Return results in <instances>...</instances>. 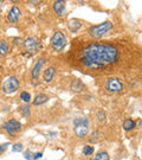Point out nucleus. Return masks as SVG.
Returning a JSON list of instances; mask_svg holds the SVG:
<instances>
[{
	"label": "nucleus",
	"mask_w": 142,
	"mask_h": 160,
	"mask_svg": "<svg viewBox=\"0 0 142 160\" xmlns=\"http://www.w3.org/2000/svg\"><path fill=\"white\" fill-rule=\"evenodd\" d=\"M123 50L111 42H95L80 45L70 50L71 63L83 72H114L122 62Z\"/></svg>",
	"instance_id": "nucleus-1"
},
{
	"label": "nucleus",
	"mask_w": 142,
	"mask_h": 160,
	"mask_svg": "<svg viewBox=\"0 0 142 160\" xmlns=\"http://www.w3.org/2000/svg\"><path fill=\"white\" fill-rule=\"evenodd\" d=\"M111 29H113V23L109 20H105L101 24L91 26L90 29L88 30V36L92 39H98V38H102L104 34L108 33Z\"/></svg>",
	"instance_id": "nucleus-2"
},
{
	"label": "nucleus",
	"mask_w": 142,
	"mask_h": 160,
	"mask_svg": "<svg viewBox=\"0 0 142 160\" xmlns=\"http://www.w3.org/2000/svg\"><path fill=\"white\" fill-rule=\"evenodd\" d=\"M68 39L62 31H56L51 37V49L55 52H61L66 46Z\"/></svg>",
	"instance_id": "nucleus-3"
},
{
	"label": "nucleus",
	"mask_w": 142,
	"mask_h": 160,
	"mask_svg": "<svg viewBox=\"0 0 142 160\" xmlns=\"http://www.w3.org/2000/svg\"><path fill=\"white\" fill-rule=\"evenodd\" d=\"M105 92L109 94H117L125 89L123 82L119 77H109L105 81Z\"/></svg>",
	"instance_id": "nucleus-4"
},
{
	"label": "nucleus",
	"mask_w": 142,
	"mask_h": 160,
	"mask_svg": "<svg viewBox=\"0 0 142 160\" xmlns=\"http://www.w3.org/2000/svg\"><path fill=\"white\" fill-rule=\"evenodd\" d=\"M19 86H20V83H19V80L16 76H8L2 82L1 90L5 94H13L19 89Z\"/></svg>",
	"instance_id": "nucleus-5"
},
{
	"label": "nucleus",
	"mask_w": 142,
	"mask_h": 160,
	"mask_svg": "<svg viewBox=\"0 0 142 160\" xmlns=\"http://www.w3.org/2000/svg\"><path fill=\"white\" fill-rule=\"evenodd\" d=\"M2 128L10 137H14L22 131V123L16 119H11V120H7L2 125Z\"/></svg>",
	"instance_id": "nucleus-6"
},
{
	"label": "nucleus",
	"mask_w": 142,
	"mask_h": 160,
	"mask_svg": "<svg viewBox=\"0 0 142 160\" xmlns=\"http://www.w3.org/2000/svg\"><path fill=\"white\" fill-rule=\"evenodd\" d=\"M40 48V43H39V39L37 38V37H28L26 39L24 40V50L27 52L28 56L30 55H33L36 52L39 50Z\"/></svg>",
	"instance_id": "nucleus-7"
},
{
	"label": "nucleus",
	"mask_w": 142,
	"mask_h": 160,
	"mask_svg": "<svg viewBox=\"0 0 142 160\" xmlns=\"http://www.w3.org/2000/svg\"><path fill=\"white\" fill-rule=\"evenodd\" d=\"M44 63H45V58L40 57L34 62L33 67L31 68V78H32L33 82H37V81L39 80V75L42 72V69H43Z\"/></svg>",
	"instance_id": "nucleus-8"
},
{
	"label": "nucleus",
	"mask_w": 142,
	"mask_h": 160,
	"mask_svg": "<svg viewBox=\"0 0 142 160\" xmlns=\"http://www.w3.org/2000/svg\"><path fill=\"white\" fill-rule=\"evenodd\" d=\"M74 133L78 139H84L89 134V125H75Z\"/></svg>",
	"instance_id": "nucleus-9"
},
{
	"label": "nucleus",
	"mask_w": 142,
	"mask_h": 160,
	"mask_svg": "<svg viewBox=\"0 0 142 160\" xmlns=\"http://www.w3.org/2000/svg\"><path fill=\"white\" fill-rule=\"evenodd\" d=\"M19 18H20V10H19V7L13 6L10 10V12H8V14H7V20H8V23L16 24L19 20Z\"/></svg>",
	"instance_id": "nucleus-10"
},
{
	"label": "nucleus",
	"mask_w": 142,
	"mask_h": 160,
	"mask_svg": "<svg viewBox=\"0 0 142 160\" xmlns=\"http://www.w3.org/2000/svg\"><path fill=\"white\" fill-rule=\"evenodd\" d=\"M55 75H56V68L55 67H47L43 71V81L45 83H51Z\"/></svg>",
	"instance_id": "nucleus-11"
},
{
	"label": "nucleus",
	"mask_w": 142,
	"mask_h": 160,
	"mask_svg": "<svg viewBox=\"0 0 142 160\" xmlns=\"http://www.w3.org/2000/svg\"><path fill=\"white\" fill-rule=\"evenodd\" d=\"M49 98L50 97L47 96L46 94H43V92H39V94H37L34 98L32 100V103H33V106H42V104H44L49 101Z\"/></svg>",
	"instance_id": "nucleus-12"
},
{
	"label": "nucleus",
	"mask_w": 142,
	"mask_h": 160,
	"mask_svg": "<svg viewBox=\"0 0 142 160\" xmlns=\"http://www.w3.org/2000/svg\"><path fill=\"white\" fill-rule=\"evenodd\" d=\"M53 11L56 12L59 17L63 16L64 12H65V1H63V0L55 1V2H53Z\"/></svg>",
	"instance_id": "nucleus-13"
},
{
	"label": "nucleus",
	"mask_w": 142,
	"mask_h": 160,
	"mask_svg": "<svg viewBox=\"0 0 142 160\" xmlns=\"http://www.w3.org/2000/svg\"><path fill=\"white\" fill-rule=\"evenodd\" d=\"M70 88H71L74 92H83V90L85 89V86H84V83H83L81 80H78V78H75V80L71 82Z\"/></svg>",
	"instance_id": "nucleus-14"
},
{
	"label": "nucleus",
	"mask_w": 142,
	"mask_h": 160,
	"mask_svg": "<svg viewBox=\"0 0 142 160\" xmlns=\"http://www.w3.org/2000/svg\"><path fill=\"white\" fill-rule=\"evenodd\" d=\"M68 28L71 32H77L82 28V22L80 19H70L68 23Z\"/></svg>",
	"instance_id": "nucleus-15"
},
{
	"label": "nucleus",
	"mask_w": 142,
	"mask_h": 160,
	"mask_svg": "<svg viewBox=\"0 0 142 160\" xmlns=\"http://www.w3.org/2000/svg\"><path fill=\"white\" fill-rule=\"evenodd\" d=\"M110 157H109V153L107 151H98L96 154L92 155L89 160H109Z\"/></svg>",
	"instance_id": "nucleus-16"
},
{
	"label": "nucleus",
	"mask_w": 142,
	"mask_h": 160,
	"mask_svg": "<svg viewBox=\"0 0 142 160\" xmlns=\"http://www.w3.org/2000/svg\"><path fill=\"white\" fill-rule=\"evenodd\" d=\"M135 127H136L135 120H133V119H125V120L123 121V129H125V131H127V132L133 131Z\"/></svg>",
	"instance_id": "nucleus-17"
},
{
	"label": "nucleus",
	"mask_w": 142,
	"mask_h": 160,
	"mask_svg": "<svg viewBox=\"0 0 142 160\" xmlns=\"http://www.w3.org/2000/svg\"><path fill=\"white\" fill-rule=\"evenodd\" d=\"M19 112H20V114L23 115V118H30V115H31V109H30V106L28 104H23V106H20L19 107Z\"/></svg>",
	"instance_id": "nucleus-18"
},
{
	"label": "nucleus",
	"mask_w": 142,
	"mask_h": 160,
	"mask_svg": "<svg viewBox=\"0 0 142 160\" xmlns=\"http://www.w3.org/2000/svg\"><path fill=\"white\" fill-rule=\"evenodd\" d=\"M8 53V44L5 40H0V57H4Z\"/></svg>",
	"instance_id": "nucleus-19"
},
{
	"label": "nucleus",
	"mask_w": 142,
	"mask_h": 160,
	"mask_svg": "<svg viewBox=\"0 0 142 160\" xmlns=\"http://www.w3.org/2000/svg\"><path fill=\"white\" fill-rule=\"evenodd\" d=\"M94 152H95V149H94V147L91 145H85L84 147H83V149H82V153L85 157H90V155L94 154Z\"/></svg>",
	"instance_id": "nucleus-20"
},
{
	"label": "nucleus",
	"mask_w": 142,
	"mask_h": 160,
	"mask_svg": "<svg viewBox=\"0 0 142 160\" xmlns=\"http://www.w3.org/2000/svg\"><path fill=\"white\" fill-rule=\"evenodd\" d=\"M20 100L23 101L25 104H28V103L31 102V95H30V92H20Z\"/></svg>",
	"instance_id": "nucleus-21"
},
{
	"label": "nucleus",
	"mask_w": 142,
	"mask_h": 160,
	"mask_svg": "<svg viewBox=\"0 0 142 160\" xmlns=\"http://www.w3.org/2000/svg\"><path fill=\"white\" fill-rule=\"evenodd\" d=\"M75 125H89V120H88L86 118L80 116V118L74 119V126Z\"/></svg>",
	"instance_id": "nucleus-22"
},
{
	"label": "nucleus",
	"mask_w": 142,
	"mask_h": 160,
	"mask_svg": "<svg viewBox=\"0 0 142 160\" xmlns=\"http://www.w3.org/2000/svg\"><path fill=\"white\" fill-rule=\"evenodd\" d=\"M96 119L98 122H104L107 119V114L104 113V110H98L96 113Z\"/></svg>",
	"instance_id": "nucleus-23"
},
{
	"label": "nucleus",
	"mask_w": 142,
	"mask_h": 160,
	"mask_svg": "<svg viewBox=\"0 0 142 160\" xmlns=\"http://www.w3.org/2000/svg\"><path fill=\"white\" fill-rule=\"evenodd\" d=\"M24 148V146H23V143H20V142H17V143H14L13 146H12V151L14 152V153H19V152H22Z\"/></svg>",
	"instance_id": "nucleus-24"
},
{
	"label": "nucleus",
	"mask_w": 142,
	"mask_h": 160,
	"mask_svg": "<svg viewBox=\"0 0 142 160\" xmlns=\"http://www.w3.org/2000/svg\"><path fill=\"white\" fill-rule=\"evenodd\" d=\"M24 158L26 160H33V153L30 149H27V151L24 152Z\"/></svg>",
	"instance_id": "nucleus-25"
},
{
	"label": "nucleus",
	"mask_w": 142,
	"mask_h": 160,
	"mask_svg": "<svg viewBox=\"0 0 142 160\" xmlns=\"http://www.w3.org/2000/svg\"><path fill=\"white\" fill-rule=\"evenodd\" d=\"M7 146H8V143H0V154H2V153H5V151L7 149Z\"/></svg>",
	"instance_id": "nucleus-26"
},
{
	"label": "nucleus",
	"mask_w": 142,
	"mask_h": 160,
	"mask_svg": "<svg viewBox=\"0 0 142 160\" xmlns=\"http://www.w3.org/2000/svg\"><path fill=\"white\" fill-rule=\"evenodd\" d=\"M42 157H43V152H37V153H34L33 154V160L40 159Z\"/></svg>",
	"instance_id": "nucleus-27"
},
{
	"label": "nucleus",
	"mask_w": 142,
	"mask_h": 160,
	"mask_svg": "<svg viewBox=\"0 0 142 160\" xmlns=\"http://www.w3.org/2000/svg\"><path fill=\"white\" fill-rule=\"evenodd\" d=\"M0 6H1V1H0Z\"/></svg>",
	"instance_id": "nucleus-28"
}]
</instances>
